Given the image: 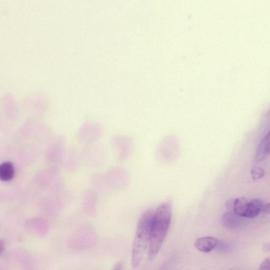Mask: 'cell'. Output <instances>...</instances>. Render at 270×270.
<instances>
[{"instance_id":"cell-11","label":"cell","mask_w":270,"mask_h":270,"mask_svg":"<svg viewBox=\"0 0 270 270\" xmlns=\"http://www.w3.org/2000/svg\"><path fill=\"white\" fill-rule=\"evenodd\" d=\"M218 252L221 253H227L230 252L232 247L227 242L224 241H219L216 248Z\"/></svg>"},{"instance_id":"cell-6","label":"cell","mask_w":270,"mask_h":270,"mask_svg":"<svg viewBox=\"0 0 270 270\" xmlns=\"http://www.w3.org/2000/svg\"><path fill=\"white\" fill-rule=\"evenodd\" d=\"M222 224L224 226L229 229H235L239 227L241 223V217L234 212H228L224 215L221 219Z\"/></svg>"},{"instance_id":"cell-10","label":"cell","mask_w":270,"mask_h":270,"mask_svg":"<svg viewBox=\"0 0 270 270\" xmlns=\"http://www.w3.org/2000/svg\"><path fill=\"white\" fill-rule=\"evenodd\" d=\"M252 177L254 181H258L262 179L265 176L264 170L260 167L256 166L253 168L252 171Z\"/></svg>"},{"instance_id":"cell-7","label":"cell","mask_w":270,"mask_h":270,"mask_svg":"<svg viewBox=\"0 0 270 270\" xmlns=\"http://www.w3.org/2000/svg\"><path fill=\"white\" fill-rule=\"evenodd\" d=\"M263 203L260 199H254L249 202L245 218H255L263 210Z\"/></svg>"},{"instance_id":"cell-4","label":"cell","mask_w":270,"mask_h":270,"mask_svg":"<svg viewBox=\"0 0 270 270\" xmlns=\"http://www.w3.org/2000/svg\"><path fill=\"white\" fill-rule=\"evenodd\" d=\"M219 240L211 237H205L198 239L195 242L196 247L203 253H209L216 249Z\"/></svg>"},{"instance_id":"cell-14","label":"cell","mask_w":270,"mask_h":270,"mask_svg":"<svg viewBox=\"0 0 270 270\" xmlns=\"http://www.w3.org/2000/svg\"><path fill=\"white\" fill-rule=\"evenodd\" d=\"M263 250L265 253L269 252L270 250V243H266L263 244Z\"/></svg>"},{"instance_id":"cell-13","label":"cell","mask_w":270,"mask_h":270,"mask_svg":"<svg viewBox=\"0 0 270 270\" xmlns=\"http://www.w3.org/2000/svg\"><path fill=\"white\" fill-rule=\"evenodd\" d=\"M262 210L265 214L270 215V203L264 205Z\"/></svg>"},{"instance_id":"cell-3","label":"cell","mask_w":270,"mask_h":270,"mask_svg":"<svg viewBox=\"0 0 270 270\" xmlns=\"http://www.w3.org/2000/svg\"><path fill=\"white\" fill-rule=\"evenodd\" d=\"M180 142L175 135L170 134L161 141L158 147V155L165 159L176 157L180 151Z\"/></svg>"},{"instance_id":"cell-1","label":"cell","mask_w":270,"mask_h":270,"mask_svg":"<svg viewBox=\"0 0 270 270\" xmlns=\"http://www.w3.org/2000/svg\"><path fill=\"white\" fill-rule=\"evenodd\" d=\"M171 216L172 205L169 202L161 204L154 211L149 245V261L155 259L160 252L170 225Z\"/></svg>"},{"instance_id":"cell-12","label":"cell","mask_w":270,"mask_h":270,"mask_svg":"<svg viewBox=\"0 0 270 270\" xmlns=\"http://www.w3.org/2000/svg\"><path fill=\"white\" fill-rule=\"evenodd\" d=\"M260 270H270V258L264 259L260 265Z\"/></svg>"},{"instance_id":"cell-2","label":"cell","mask_w":270,"mask_h":270,"mask_svg":"<svg viewBox=\"0 0 270 270\" xmlns=\"http://www.w3.org/2000/svg\"><path fill=\"white\" fill-rule=\"evenodd\" d=\"M153 215V210L149 209L139 221L132 252L131 264L134 268L139 266L149 245Z\"/></svg>"},{"instance_id":"cell-5","label":"cell","mask_w":270,"mask_h":270,"mask_svg":"<svg viewBox=\"0 0 270 270\" xmlns=\"http://www.w3.org/2000/svg\"><path fill=\"white\" fill-rule=\"evenodd\" d=\"M270 154V131L260 143L256 152L257 162L263 161Z\"/></svg>"},{"instance_id":"cell-9","label":"cell","mask_w":270,"mask_h":270,"mask_svg":"<svg viewBox=\"0 0 270 270\" xmlns=\"http://www.w3.org/2000/svg\"><path fill=\"white\" fill-rule=\"evenodd\" d=\"M249 202L244 197L237 198L234 202V212L241 217H245Z\"/></svg>"},{"instance_id":"cell-8","label":"cell","mask_w":270,"mask_h":270,"mask_svg":"<svg viewBox=\"0 0 270 270\" xmlns=\"http://www.w3.org/2000/svg\"><path fill=\"white\" fill-rule=\"evenodd\" d=\"M14 168L11 162H4L0 166V179L2 181L11 180L14 177Z\"/></svg>"}]
</instances>
